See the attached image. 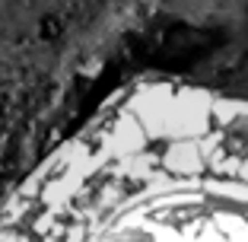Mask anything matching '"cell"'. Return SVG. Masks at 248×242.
<instances>
[{
	"label": "cell",
	"mask_w": 248,
	"mask_h": 242,
	"mask_svg": "<svg viewBox=\"0 0 248 242\" xmlns=\"http://www.w3.org/2000/svg\"><path fill=\"white\" fill-rule=\"evenodd\" d=\"M0 242H248V99L118 96L7 198Z\"/></svg>",
	"instance_id": "6da1fadb"
}]
</instances>
